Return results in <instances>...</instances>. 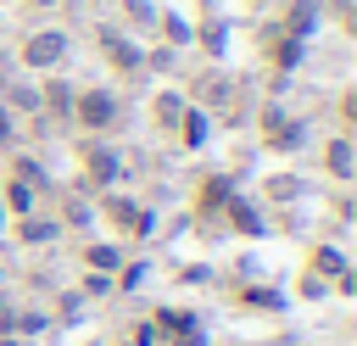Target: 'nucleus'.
I'll use <instances>...</instances> for the list:
<instances>
[{"label": "nucleus", "mask_w": 357, "mask_h": 346, "mask_svg": "<svg viewBox=\"0 0 357 346\" xmlns=\"http://www.w3.org/2000/svg\"><path fill=\"white\" fill-rule=\"evenodd\" d=\"M73 106H78V123H84L89 134H106V128L117 123V95H112V89H84Z\"/></svg>", "instance_id": "obj_2"}, {"label": "nucleus", "mask_w": 357, "mask_h": 346, "mask_svg": "<svg viewBox=\"0 0 357 346\" xmlns=\"http://www.w3.org/2000/svg\"><path fill=\"white\" fill-rule=\"evenodd\" d=\"M324 167H329L335 179H351V140H329V151H324Z\"/></svg>", "instance_id": "obj_4"}, {"label": "nucleus", "mask_w": 357, "mask_h": 346, "mask_svg": "<svg viewBox=\"0 0 357 346\" xmlns=\"http://www.w3.org/2000/svg\"><path fill=\"white\" fill-rule=\"evenodd\" d=\"M123 11H128V17H134V22H139V28H145V22H151V0H123Z\"/></svg>", "instance_id": "obj_7"}, {"label": "nucleus", "mask_w": 357, "mask_h": 346, "mask_svg": "<svg viewBox=\"0 0 357 346\" xmlns=\"http://www.w3.org/2000/svg\"><path fill=\"white\" fill-rule=\"evenodd\" d=\"M95 6H100V0H95Z\"/></svg>", "instance_id": "obj_10"}, {"label": "nucleus", "mask_w": 357, "mask_h": 346, "mask_svg": "<svg viewBox=\"0 0 357 346\" xmlns=\"http://www.w3.org/2000/svg\"><path fill=\"white\" fill-rule=\"evenodd\" d=\"M84 173H89L95 184H112V179H117V156H112L106 145H89V151H84Z\"/></svg>", "instance_id": "obj_3"}, {"label": "nucleus", "mask_w": 357, "mask_h": 346, "mask_svg": "<svg viewBox=\"0 0 357 346\" xmlns=\"http://www.w3.org/2000/svg\"><path fill=\"white\" fill-rule=\"evenodd\" d=\"M33 6H61V0H33Z\"/></svg>", "instance_id": "obj_8"}, {"label": "nucleus", "mask_w": 357, "mask_h": 346, "mask_svg": "<svg viewBox=\"0 0 357 346\" xmlns=\"http://www.w3.org/2000/svg\"><path fill=\"white\" fill-rule=\"evenodd\" d=\"M0 140H6V117H0Z\"/></svg>", "instance_id": "obj_9"}, {"label": "nucleus", "mask_w": 357, "mask_h": 346, "mask_svg": "<svg viewBox=\"0 0 357 346\" xmlns=\"http://www.w3.org/2000/svg\"><path fill=\"white\" fill-rule=\"evenodd\" d=\"M61 61H67V33H61V28H39V33L22 39V67L50 73V67H61Z\"/></svg>", "instance_id": "obj_1"}, {"label": "nucleus", "mask_w": 357, "mask_h": 346, "mask_svg": "<svg viewBox=\"0 0 357 346\" xmlns=\"http://www.w3.org/2000/svg\"><path fill=\"white\" fill-rule=\"evenodd\" d=\"M84 262L106 273V268H117V246H89V251H84Z\"/></svg>", "instance_id": "obj_6"}, {"label": "nucleus", "mask_w": 357, "mask_h": 346, "mask_svg": "<svg viewBox=\"0 0 357 346\" xmlns=\"http://www.w3.org/2000/svg\"><path fill=\"white\" fill-rule=\"evenodd\" d=\"M17 234H22V240H50V234H56V223H50V218H22V223H17Z\"/></svg>", "instance_id": "obj_5"}]
</instances>
